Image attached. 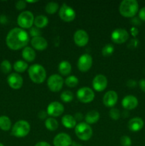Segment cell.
Masks as SVG:
<instances>
[{"instance_id": "14", "label": "cell", "mask_w": 145, "mask_h": 146, "mask_svg": "<svg viewBox=\"0 0 145 146\" xmlns=\"http://www.w3.org/2000/svg\"><path fill=\"white\" fill-rule=\"evenodd\" d=\"M73 40L78 46L83 47L88 44L89 35L85 30L78 29L74 34Z\"/></svg>"}, {"instance_id": "35", "label": "cell", "mask_w": 145, "mask_h": 146, "mask_svg": "<svg viewBox=\"0 0 145 146\" xmlns=\"http://www.w3.org/2000/svg\"><path fill=\"white\" fill-rule=\"evenodd\" d=\"M29 34L32 38L41 36V30H40V29L36 28V27H33L29 29Z\"/></svg>"}, {"instance_id": "2", "label": "cell", "mask_w": 145, "mask_h": 146, "mask_svg": "<svg viewBox=\"0 0 145 146\" xmlns=\"http://www.w3.org/2000/svg\"><path fill=\"white\" fill-rule=\"evenodd\" d=\"M121 15L126 18H133L139 11V4L136 0H123L119 7Z\"/></svg>"}, {"instance_id": "47", "label": "cell", "mask_w": 145, "mask_h": 146, "mask_svg": "<svg viewBox=\"0 0 145 146\" xmlns=\"http://www.w3.org/2000/svg\"><path fill=\"white\" fill-rule=\"evenodd\" d=\"M7 22V17L4 15L0 16V23H1V24H6Z\"/></svg>"}, {"instance_id": "29", "label": "cell", "mask_w": 145, "mask_h": 146, "mask_svg": "<svg viewBox=\"0 0 145 146\" xmlns=\"http://www.w3.org/2000/svg\"><path fill=\"white\" fill-rule=\"evenodd\" d=\"M59 9V4L55 1H50L45 5V11L48 14H54Z\"/></svg>"}, {"instance_id": "13", "label": "cell", "mask_w": 145, "mask_h": 146, "mask_svg": "<svg viewBox=\"0 0 145 146\" xmlns=\"http://www.w3.org/2000/svg\"><path fill=\"white\" fill-rule=\"evenodd\" d=\"M92 87L97 92H102L107 87V78L103 74H98L92 80Z\"/></svg>"}, {"instance_id": "10", "label": "cell", "mask_w": 145, "mask_h": 146, "mask_svg": "<svg viewBox=\"0 0 145 146\" xmlns=\"http://www.w3.org/2000/svg\"><path fill=\"white\" fill-rule=\"evenodd\" d=\"M129 38V34L126 29L122 28L115 29L111 34V40L115 44H122L126 42Z\"/></svg>"}, {"instance_id": "25", "label": "cell", "mask_w": 145, "mask_h": 146, "mask_svg": "<svg viewBox=\"0 0 145 146\" xmlns=\"http://www.w3.org/2000/svg\"><path fill=\"white\" fill-rule=\"evenodd\" d=\"M48 18L45 15H38L34 19V25L38 29H43L48 24Z\"/></svg>"}, {"instance_id": "27", "label": "cell", "mask_w": 145, "mask_h": 146, "mask_svg": "<svg viewBox=\"0 0 145 146\" xmlns=\"http://www.w3.org/2000/svg\"><path fill=\"white\" fill-rule=\"evenodd\" d=\"M58 125H59V123H58V121L55 120V118L49 117V118H47L45 120V126L48 131H55V130L58 129Z\"/></svg>"}, {"instance_id": "16", "label": "cell", "mask_w": 145, "mask_h": 146, "mask_svg": "<svg viewBox=\"0 0 145 146\" xmlns=\"http://www.w3.org/2000/svg\"><path fill=\"white\" fill-rule=\"evenodd\" d=\"M72 143L71 137L65 133L57 134L53 141L54 146H71Z\"/></svg>"}, {"instance_id": "12", "label": "cell", "mask_w": 145, "mask_h": 146, "mask_svg": "<svg viewBox=\"0 0 145 146\" xmlns=\"http://www.w3.org/2000/svg\"><path fill=\"white\" fill-rule=\"evenodd\" d=\"M46 112L48 115L52 118L59 117L63 113L64 106L58 101H53L48 104Z\"/></svg>"}, {"instance_id": "34", "label": "cell", "mask_w": 145, "mask_h": 146, "mask_svg": "<svg viewBox=\"0 0 145 146\" xmlns=\"http://www.w3.org/2000/svg\"><path fill=\"white\" fill-rule=\"evenodd\" d=\"M109 117H110L112 120H114V121H117V120H119V118H120L121 114L119 110L115 108H112L109 110Z\"/></svg>"}, {"instance_id": "37", "label": "cell", "mask_w": 145, "mask_h": 146, "mask_svg": "<svg viewBox=\"0 0 145 146\" xmlns=\"http://www.w3.org/2000/svg\"><path fill=\"white\" fill-rule=\"evenodd\" d=\"M26 1H24V0H19V1H17L15 4V7L16 8V9L18 10H23L26 7Z\"/></svg>"}, {"instance_id": "44", "label": "cell", "mask_w": 145, "mask_h": 146, "mask_svg": "<svg viewBox=\"0 0 145 146\" xmlns=\"http://www.w3.org/2000/svg\"><path fill=\"white\" fill-rule=\"evenodd\" d=\"M74 118H75V119L76 120V121H82V118H83V115L80 112L76 113L75 114V115H74Z\"/></svg>"}, {"instance_id": "45", "label": "cell", "mask_w": 145, "mask_h": 146, "mask_svg": "<svg viewBox=\"0 0 145 146\" xmlns=\"http://www.w3.org/2000/svg\"><path fill=\"white\" fill-rule=\"evenodd\" d=\"M132 23L134 26L140 25V19L139 18H136V17H133L132 19Z\"/></svg>"}, {"instance_id": "5", "label": "cell", "mask_w": 145, "mask_h": 146, "mask_svg": "<svg viewBox=\"0 0 145 146\" xmlns=\"http://www.w3.org/2000/svg\"><path fill=\"white\" fill-rule=\"evenodd\" d=\"M75 133L76 136L82 141H87L92 136V129L89 124L85 122H80L75 128Z\"/></svg>"}, {"instance_id": "40", "label": "cell", "mask_w": 145, "mask_h": 146, "mask_svg": "<svg viewBox=\"0 0 145 146\" xmlns=\"http://www.w3.org/2000/svg\"><path fill=\"white\" fill-rule=\"evenodd\" d=\"M139 86L140 89L145 93V78H142L139 81Z\"/></svg>"}, {"instance_id": "23", "label": "cell", "mask_w": 145, "mask_h": 146, "mask_svg": "<svg viewBox=\"0 0 145 146\" xmlns=\"http://www.w3.org/2000/svg\"><path fill=\"white\" fill-rule=\"evenodd\" d=\"M58 71L62 76H69L72 71V66L68 61H62L58 65Z\"/></svg>"}, {"instance_id": "6", "label": "cell", "mask_w": 145, "mask_h": 146, "mask_svg": "<svg viewBox=\"0 0 145 146\" xmlns=\"http://www.w3.org/2000/svg\"><path fill=\"white\" fill-rule=\"evenodd\" d=\"M34 14L30 11H24L19 14L17 17V24L23 29H31L34 24Z\"/></svg>"}, {"instance_id": "22", "label": "cell", "mask_w": 145, "mask_h": 146, "mask_svg": "<svg viewBox=\"0 0 145 146\" xmlns=\"http://www.w3.org/2000/svg\"><path fill=\"white\" fill-rule=\"evenodd\" d=\"M61 122H62L63 125L68 129L75 128L77 125V121L75 119L74 116L70 115V114H66V115H63L61 119Z\"/></svg>"}, {"instance_id": "48", "label": "cell", "mask_w": 145, "mask_h": 146, "mask_svg": "<svg viewBox=\"0 0 145 146\" xmlns=\"http://www.w3.org/2000/svg\"><path fill=\"white\" fill-rule=\"evenodd\" d=\"M71 146H82V145H80V144L78 143L75 142V141H73V142L72 143V145H71Z\"/></svg>"}, {"instance_id": "8", "label": "cell", "mask_w": 145, "mask_h": 146, "mask_svg": "<svg viewBox=\"0 0 145 146\" xmlns=\"http://www.w3.org/2000/svg\"><path fill=\"white\" fill-rule=\"evenodd\" d=\"M64 84V80L59 74H52L47 81V86L52 92H58L62 89Z\"/></svg>"}, {"instance_id": "33", "label": "cell", "mask_w": 145, "mask_h": 146, "mask_svg": "<svg viewBox=\"0 0 145 146\" xmlns=\"http://www.w3.org/2000/svg\"><path fill=\"white\" fill-rule=\"evenodd\" d=\"M0 68H1V71H2L4 74H8L11 72L12 67H11V64L9 61H8V60H4V61L1 63Z\"/></svg>"}, {"instance_id": "15", "label": "cell", "mask_w": 145, "mask_h": 146, "mask_svg": "<svg viewBox=\"0 0 145 146\" xmlns=\"http://www.w3.org/2000/svg\"><path fill=\"white\" fill-rule=\"evenodd\" d=\"M7 83L13 89H19L22 87L24 80L23 77L17 73H12L7 77Z\"/></svg>"}, {"instance_id": "17", "label": "cell", "mask_w": 145, "mask_h": 146, "mask_svg": "<svg viewBox=\"0 0 145 146\" xmlns=\"http://www.w3.org/2000/svg\"><path fill=\"white\" fill-rule=\"evenodd\" d=\"M118 101V95L115 91H109L105 94L103 96L104 105L108 108H113Z\"/></svg>"}, {"instance_id": "11", "label": "cell", "mask_w": 145, "mask_h": 146, "mask_svg": "<svg viewBox=\"0 0 145 146\" xmlns=\"http://www.w3.org/2000/svg\"><path fill=\"white\" fill-rule=\"evenodd\" d=\"M92 66V58L90 54H83L79 57L77 63L79 71L81 72H87L91 68Z\"/></svg>"}, {"instance_id": "26", "label": "cell", "mask_w": 145, "mask_h": 146, "mask_svg": "<svg viewBox=\"0 0 145 146\" xmlns=\"http://www.w3.org/2000/svg\"><path fill=\"white\" fill-rule=\"evenodd\" d=\"M14 71L18 74V73H24L28 68V66L27 62L22 60H18L16 61L13 66Z\"/></svg>"}, {"instance_id": "7", "label": "cell", "mask_w": 145, "mask_h": 146, "mask_svg": "<svg viewBox=\"0 0 145 146\" xmlns=\"http://www.w3.org/2000/svg\"><path fill=\"white\" fill-rule=\"evenodd\" d=\"M58 14L61 19L65 22H71L76 17V13L75 10L65 3L63 4L61 8L59 9Z\"/></svg>"}, {"instance_id": "1", "label": "cell", "mask_w": 145, "mask_h": 146, "mask_svg": "<svg viewBox=\"0 0 145 146\" xmlns=\"http://www.w3.org/2000/svg\"><path fill=\"white\" fill-rule=\"evenodd\" d=\"M29 40V35L25 30L16 27L7 34L6 44L10 49L17 51L27 46Z\"/></svg>"}, {"instance_id": "43", "label": "cell", "mask_w": 145, "mask_h": 146, "mask_svg": "<svg viewBox=\"0 0 145 146\" xmlns=\"http://www.w3.org/2000/svg\"><path fill=\"white\" fill-rule=\"evenodd\" d=\"M127 86L129 88H134L136 86V82L133 79H130L127 83Z\"/></svg>"}, {"instance_id": "32", "label": "cell", "mask_w": 145, "mask_h": 146, "mask_svg": "<svg viewBox=\"0 0 145 146\" xmlns=\"http://www.w3.org/2000/svg\"><path fill=\"white\" fill-rule=\"evenodd\" d=\"M115 48L112 46V44H106L102 49V54L105 57H109L114 53Z\"/></svg>"}, {"instance_id": "31", "label": "cell", "mask_w": 145, "mask_h": 146, "mask_svg": "<svg viewBox=\"0 0 145 146\" xmlns=\"http://www.w3.org/2000/svg\"><path fill=\"white\" fill-rule=\"evenodd\" d=\"M73 94L71 91H64L61 94V99L64 103H70L73 100Z\"/></svg>"}, {"instance_id": "4", "label": "cell", "mask_w": 145, "mask_h": 146, "mask_svg": "<svg viewBox=\"0 0 145 146\" xmlns=\"http://www.w3.org/2000/svg\"><path fill=\"white\" fill-rule=\"evenodd\" d=\"M31 125L24 120H19L14 123L11 128V135L16 138H24L29 133Z\"/></svg>"}, {"instance_id": "38", "label": "cell", "mask_w": 145, "mask_h": 146, "mask_svg": "<svg viewBox=\"0 0 145 146\" xmlns=\"http://www.w3.org/2000/svg\"><path fill=\"white\" fill-rule=\"evenodd\" d=\"M138 44H139V41H138L137 38H132V39L129 41V44H128V47L130 48H136L138 46Z\"/></svg>"}, {"instance_id": "36", "label": "cell", "mask_w": 145, "mask_h": 146, "mask_svg": "<svg viewBox=\"0 0 145 146\" xmlns=\"http://www.w3.org/2000/svg\"><path fill=\"white\" fill-rule=\"evenodd\" d=\"M120 143L122 146H131L132 140L128 135H123L120 138Z\"/></svg>"}, {"instance_id": "20", "label": "cell", "mask_w": 145, "mask_h": 146, "mask_svg": "<svg viewBox=\"0 0 145 146\" xmlns=\"http://www.w3.org/2000/svg\"><path fill=\"white\" fill-rule=\"evenodd\" d=\"M144 122L143 119L139 117H134L129 121L127 124L128 128L132 132H139L143 128Z\"/></svg>"}, {"instance_id": "24", "label": "cell", "mask_w": 145, "mask_h": 146, "mask_svg": "<svg viewBox=\"0 0 145 146\" xmlns=\"http://www.w3.org/2000/svg\"><path fill=\"white\" fill-rule=\"evenodd\" d=\"M100 117V115L99 112L97 111H95V110H92V111H90L87 113V114L85 115V123L89 124V125L94 124L99 121Z\"/></svg>"}, {"instance_id": "39", "label": "cell", "mask_w": 145, "mask_h": 146, "mask_svg": "<svg viewBox=\"0 0 145 146\" xmlns=\"http://www.w3.org/2000/svg\"><path fill=\"white\" fill-rule=\"evenodd\" d=\"M139 19L142 21H145V7H142L139 11Z\"/></svg>"}, {"instance_id": "19", "label": "cell", "mask_w": 145, "mask_h": 146, "mask_svg": "<svg viewBox=\"0 0 145 146\" xmlns=\"http://www.w3.org/2000/svg\"><path fill=\"white\" fill-rule=\"evenodd\" d=\"M31 44L34 49L38 50V51H44L48 47V41L41 36L31 38Z\"/></svg>"}, {"instance_id": "49", "label": "cell", "mask_w": 145, "mask_h": 146, "mask_svg": "<svg viewBox=\"0 0 145 146\" xmlns=\"http://www.w3.org/2000/svg\"><path fill=\"white\" fill-rule=\"evenodd\" d=\"M26 1V3H31V4H32V3L37 2L38 1Z\"/></svg>"}, {"instance_id": "41", "label": "cell", "mask_w": 145, "mask_h": 146, "mask_svg": "<svg viewBox=\"0 0 145 146\" xmlns=\"http://www.w3.org/2000/svg\"><path fill=\"white\" fill-rule=\"evenodd\" d=\"M47 115H48L47 112H45V111H41L38 113V116L41 120H44V119H46Z\"/></svg>"}, {"instance_id": "50", "label": "cell", "mask_w": 145, "mask_h": 146, "mask_svg": "<svg viewBox=\"0 0 145 146\" xmlns=\"http://www.w3.org/2000/svg\"><path fill=\"white\" fill-rule=\"evenodd\" d=\"M0 146H4V145H3L2 143H0Z\"/></svg>"}, {"instance_id": "28", "label": "cell", "mask_w": 145, "mask_h": 146, "mask_svg": "<svg viewBox=\"0 0 145 146\" xmlns=\"http://www.w3.org/2000/svg\"><path fill=\"white\" fill-rule=\"evenodd\" d=\"M11 128V121L7 115L0 116V129L4 131H8Z\"/></svg>"}, {"instance_id": "9", "label": "cell", "mask_w": 145, "mask_h": 146, "mask_svg": "<svg viewBox=\"0 0 145 146\" xmlns=\"http://www.w3.org/2000/svg\"><path fill=\"white\" fill-rule=\"evenodd\" d=\"M77 98L83 104H89L95 98V92L89 87H82L77 91Z\"/></svg>"}, {"instance_id": "18", "label": "cell", "mask_w": 145, "mask_h": 146, "mask_svg": "<svg viewBox=\"0 0 145 146\" xmlns=\"http://www.w3.org/2000/svg\"><path fill=\"white\" fill-rule=\"evenodd\" d=\"M139 101L136 96L133 95H127L123 98L122 101V106L125 109L131 111L137 107Z\"/></svg>"}, {"instance_id": "46", "label": "cell", "mask_w": 145, "mask_h": 146, "mask_svg": "<svg viewBox=\"0 0 145 146\" xmlns=\"http://www.w3.org/2000/svg\"><path fill=\"white\" fill-rule=\"evenodd\" d=\"M35 146H51L48 143L45 142V141H40V142L37 143Z\"/></svg>"}, {"instance_id": "21", "label": "cell", "mask_w": 145, "mask_h": 146, "mask_svg": "<svg viewBox=\"0 0 145 146\" xmlns=\"http://www.w3.org/2000/svg\"><path fill=\"white\" fill-rule=\"evenodd\" d=\"M21 56L26 62H32L35 60L36 54L35 50L32 47L27 46L25 48H23Z\"/></svg>"}, {"instance_id": "30", "label": "cell", "mask_w": 145, "mask_h": 146, "mask_svg": "<svg viewBox=\"0 0 145 146\" xmlns=\"http://www.w3.org/2000/svg\"><path fill=\"white\" fill-rule=\"evenodd\" d=\"M64 84L69 88H75L79 84V80L75 76L71 75L64 80Z\"/></svg>"}, {"instance_id": "3", "label": "cell", "mask_w": 145, "mask_h": 146, "mask_svg": "<svg viewBox=\"0 0 145 146\" xmlns=\"http://www.w3.org/2000/svg\"><path fill=\"white\" fill-rule=\"evenodd\" d=\"M28 76L35 84H42L46 78V71L43 66L35 64L28 68Z\"/></svg>"}, {"instance_id": "42", "label": "cell", "mask_w": 145, "mask_h": 146, "mask_svg": "<svg viewBox=\"0 0 145 146\" xmlns=\"http://www.w3.org/2000/svg\"><path fill=\"white\" fill-rule=\"evenodd\" d=\"M130 33H131V34L132 35V36L134 37L135 38V37L138 35V34H139V30H138V29L136 28L135 27H133L131 28Z\"/></svg>"}]
</instances>
